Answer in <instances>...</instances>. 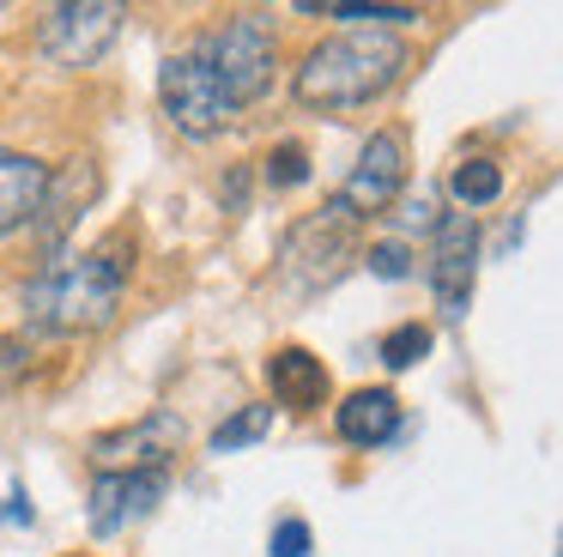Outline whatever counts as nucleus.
I'll return each mask as SVG.
<instances>
[{
  "label": "nucleus",
  "mask_w": 563,
  "mask_h": 557,
  "mask_svg": "<svg viewBox=\"0 0 563 557\" xmlns=\"http://www.w3.org/2000/svg\"><path fill=\"white\" fill-rule=\"evenodd\" d=\"M406 67V43L388 31H352L333 43L309 48V61L297 67V103L309 109H357L369 97H382Z\"/></svg>",
  "instance_id": "nucleus-1"
},
{
  "label": "nucleus",
  "mask_w": 563,
  "mask_h": 557,
  "mask_svg": "<svg viewBox=\"0 0 563 557\" xmlns=\"http://www.w3.org/2000/svg\"><path fill=\"white\" fill-rule=\"evenodd\" d=\"M122 278H128V266L110 249L74 254V261H49L25 291V315L43 334H86V327H103L115 315Z\"/></svg>",
  "instance_id": "nucleus-2"
},
{
  "label": "nucleus",
  "mask_w": 563,
  "mask_h": 557,
  "mask_svg": "<svg viewBox=\"0 0 563 557\" xmlns=\"http://www.w3.org/2000/svg\"><path fill=\"white\" fill-rule=\"evenodd\" d=\"M195 55L212 67V79L224 85V97H231L236 109L255 103L273 79V36H267V24H255V19H236V24H224V31H212Z\"/></svg>",
  "instance_id": "nucleus-3"
},
{
  "label": "nucleus",
  "mask_w": 563,
  "mask_h": 557,
  "mask_svg": "<svg viewBox=\"0 0 563 557\" xmlns=\"http://www.w3.org/2000/svg\"><path fill=\"white\" fill-rule=\"evenodd\" d=\"M158 97H164V116H170L183 133H195V140L219 133L224 121L236 116V103L224 97V85L212 79V67H207L200 55H176V61H164V73H158Z\"/></svg>",
  "instance_id": "nucleus-4"
},
{
  "label": "nucleus",
  "mask_w": 563,
  "mask_h": 557,
  "mask_svg": "<svg viewBox=\"0 0 563 557\" xmlns=\"http://www.w3.org/2000/svg\"><path fill=\"white\" fill-rule=\"evenodd\" d=\"M115 31H122V7L91 0V7H49L37 43L55 67H91V61L115 43Z\"/></svg>",
  "instance_id": "nucleus-5"
},
{
  "label": "nucleus",
  "mask_w": 563,
  "mask_h": 557,
  "mask_svg": "<svg viewBox=\"0 0 563 557\" xmlns=\"http://www.w3.org/2000/svg\"><path fill=\"white\" fill-rule=\"evenodd\" d=\"M352 242H357V212L345 200H333L321 218H309V225L291 230V242H285V273L303 278V285H321V278L340 273Z\"/></svg>",
  "instance_id": "nucleus-6"
},
{
  "label": "nucleus",
  "mask_w": 563,
  "mask_h": 557,
  "mask_svg": "<svg viewBox=\"0 0 563 557\" xmlns=\"http://www.w3.org/2000/svg\"><path fill=\"white\" fill-rule=\"evenodd\" d=\"M183 443V418L176 412H146L140 424H128V430L115 436H98V467L103 472H158V460L170 455V448Z\"/></svg>",
  "instance_id": "nucleus-7"
},
{
  "label": "nucleus",
  "mask_w": 563,
  "mask_h": 557,
  "mask_svg": "<svg viewBox=\"0 0 563 557\" xmlns=\"http://www.w3.org/2000/svg\"><path fill=\"white\" fill-rule=\"evenodd\" d=\"M400 182H406V133L388 128V133H376V140L364 145V157H357V170H352V182H345L340 200L364 218V212H382V206L400 194Z\"/></svg>",
  "instance_id": "nucleus-8"
},
{
  "label": "nucleus",
  "mask_w": 563,
  "mask_h": 557,
  "mask_svg": "<svg viewBox=\"0 0 563 557\" xmlns=\"http://www.w3.org/2000/svg\"><path fill=\"white\" fill-rule=\"evenodd\" d=\"M158 496H164V472H98V484H91V533L110 539L128 521L152 515Z\"/></svg>",
  "instance_id": "nucleus-9"
},
{
  "label": "nucleus",
  "mask_w": 563,
  "mask_h": 557,
  "mask_svg": "<svg viewBox=\"0 0 563 557\" xmlns=\"http://www.w3.org/2000/svg\"><path fill=\"white\" fill-rule=\"evenodd\" d=\"M473 242H478V230L466 212H449L437 225V273L430 278H437V309L449 321H461L466 297H473Z\"/></svg>",
  "instance_id": "nucleus-10"
},
{
  "label": "nucleus",
  "mask_w": 563,
  "mask_h": 557,
  "mask_svg": "<svg viewBox=\"0 0 563 557\" xmlns=\"http://www.w3.org/2000/svg\"><path fill=\"white\" fill-rule=\"evenodd\" d=\"M43 188H49V170L25 152H7L0 145V237H13L19 225H31L43 206Z\"/></svg>",
  "instance_id": "nucleus-11"
},
{
  "label": "nucleus",
  "mask_w": 563,
  "mask_h": 557,
  "mask_svg": "<svg viewBox=\"0 0 563 557\" xmlns=\"http://www.w3.org/2000/svg\"><path fill=\"white\" fill-rule=\"evenodd\" d=\"M267 382H273V394H279V406H297V412H309V406L328 400V370H321V358H316V351H303V346L273 351V358H267Z\"/></svg>",
  "instance_id": "nucleus-12"
},
{
  "label": "nucleus",
  "mask_w": 563,
  "mask_h": 557,
  "mask_svg": "<svg viewBox=\"0 0 563 557\" xmlns=\"http://www.w3.org/2000/svg\"><path fill=\"white\" fill-rule=\"evenodd\" d=\"M340 436L345 443H357V448H369V443H388L394 436V424H400V400L388 394V387H357V394H345V406H340Z\"/></svg>",
  "instance_id": "nucleus-13"
},
{
  "label": "nucleus",
  "mask_w": 563,
  "mask_h": 557,
  "mask_svg": "<svg viewBox=\"0 0 563 557\" xmlns=\"http://www.w3.org/2000/svg\"><path fill=\"white\" fill-rule=\"evenodd\" d=\"M91 194H98V170H91V164H67L62 182L49 176L43 206H37V218H31V225H43V237L55 242V237H62V230L79 218V200H91Z\"/></svg>",
  "instance_id": "nucleus-14"
},
{
  "label": "nucleus",
  "mask_w": 563,
  "mask_h": 557,
  "mask_svg": "<svg viewBox=\"0 0 563 557\" xmlns=\"http://www.w3.org/2000/svg\"><path fill=\"white\" fill-rule=\"evenodd\" d=\"M449 188H454L461 206H490L503 194V164H490V157H466V164H454Z\"/></svg>",
  "instance_id": "nucleus-15"
},
{
  "label": "nucleus",
  "mask_w": 563,
  "mask_h": 557,
  "mask_svg": "<svg viewBox=\"0 0 563 557\" xmlns=\"http://www.w3.org/2000/svg\"><path fill=\"white\" fill-rule=\"evenodd\" d=\"M267 424H273V406H243L236 418H224L219 430H212V448H219V455H231V448H243V443H261V436H267Z\"/></svg>",
  "instance_id": "nucleus-16"
},
{
  "label": "nucleus",
  "mask_w": 563,
  "mask_h": 557,
  "mask_svg": "<svg viewBox=\"0 0 563 557\" xmlns=\"http://www.w3.org/2000/svg\"><path fill=\"white\" fill-rule=\"evenodd\" d=\"M424 351H430V327H418V321L394 327V334L382 339V363H388V370H412Z\"/></svg>",
  "instance_id": "nucleus-17"
},
{
  "label": "nucleus",
  "mask_w": 563,
  "mask_h": 557,
  "mask_svg": "<svg viewBox=\"0 0 563 557\" xmlns=\"http://www.w3.org/2000/svg\"><path fill=\"white\" fill-rule=\"evenodd\" d=\"M267 182H273V188H297V182H309V152H303V145H273Z\"/></svg>",
  "instance_id": "nucleus-18"
},
{
  "label": "nucleus",
  "mask_w": 563,
  "mask_h": 557,
  "mask_svg": "<svg viewBox=\"0 0 563 557\" xmlns=\"http://www.w3.org/2000/svg\"><path fill=\"white\" fill-rule=\"evenodd\" d=\"M328 19H357L364 31H382V24H412L418 7H328Z\"/></svg>",
  "instance_id": "nucleus-19"
},
{
  "label": "nucleus",
  "mask_w": 563,
  "mask_h": 557,
  "mask_svg": "<svg viewBox=\"0 0 563 557\" xmlns=\"http://www.w3.org/2000/svg\"><path fill=\"white\" fill-rule=\"evenodd\" d=\"M369 273H376V278H406V273H412L406 242H376V249H369Z\"/></svg>",
  "instance_id": "nucleus-20"
},
{
  "label": "nucleus",
  "mask_w": 563,
  "mask_h": 557,
  "mask_svg": "<svg viewBox=\"0 0 563 557\" xmlns=\"http://www.w3.org/2000/svg\"><path fill=\"white\" fill-rule=\"evenodd\" d=\"M273 557H309V527L303 521H279V527H273Z\"/></svg>",
  "instance_id": "nucleus-21"
},
{
  "label": "nucleus",
  "mask_w": 563,
  "mask_h": 557,
  "mask_svg": "<svg viewBox=\"0 0 563 557\" xmlns=\"http://www.w3.org/2000/svg\"><path fill=\"white\" fill-rule=\"evenodd\" d=\"M19 370H25V346L19 339H0V394L19 382Z\"/></svg>",
  "instance_id": "nucleus-22"
},
{
  "label": "nucleus",
  "mask_w": 563,
  "mask_h": 557,
  "mask_svg": "<svg viewBox=\"0 0 563 557\" xmlns=\"http://www.w3.org/2000/svg\"><path fill=\"white\" fill-rule=\"evenodd\" d=\"M7 521H13V527H25V521H31V503H25V491H13V496H7Z\"/></svg>",
  "instance_id": "nucleus-23"
},
{
  "label": "nucleus",
  "mask_w": 563,
  "mask_h": 557,
  "mask_svg": "<svg viewBox=\"0 0 563 557\" xmlns=\"http://www.w3.org/2000/svg\"><path fill=\"white\" fill-rule=\"evenodd\" d=\"M406 225H418V230H437V218H430V206L418 200V206H406Z\"/></svg>",
  "instance_id": "nucleus-24"
}]
</instances>
